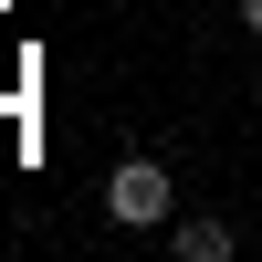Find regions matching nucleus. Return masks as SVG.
<instances>
[{
  "mask_svg": "<svg viewBox=\"0 0 262 262\" xmlns=\"http://www.w3.org/2000/svg\"><path fill=\"white\" fill-rule=\"evenodd\" d=\"M105 210H116L126 231H168V221H179V189H168L158 158H126L116 179H105Z\"/></svg>",
  "mask_w": 262,
  "mask_h": 262,
  "instance_id": "nucleus-1",
  "label": "nucleus"
},
{
  "mask_svg": "<svg viewBox=\"0 0 262 262\" xmlns=\"http://www.w3.org/2000/svg\"><path fill=\"white\" fill-rule=\"evenodd\" d=\"M168 252H179V262H231V221H210V210H179V221H168Z\"/></svg>",
  "mask_w": 262,
  "mask_h": 262,
  "instance_id": "nucleus-2",
  "label": "nucleus"
},
{
  "mask_svg": "<svg viewBox=\"0 0 262 262\" xmlns=\"http://www.w3.org/2000/svg\"><path fill=\"white\" fill-rule=\"evenodd\" d=\"M242 32H252V42H262V0H242Z\"/></svg>",
  "mask_w": 262,
  "mask_h": 262,
  "instance_id": "nucleus-3",
  "label": "nucleus"
}]
</instances>
